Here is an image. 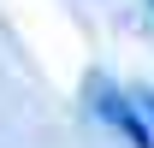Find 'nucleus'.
<instances>
[{
	"instance_id": "obj_2",
	"label": "nucleus",
	"mask_w": 154,
	"mask_h": 148,
	"mask_svg": "<svg viewBox=\"0 0 154 148\" xmlns=\"http://www.w3.org/2000/svg\"><path fill=\"white\" fill-rule=\"evenodd\" d=\"M142 107H148V119H154V95H142Z\"/></svg>"
},
{
	"instance_id": "obj_1",
	"label": "nucleus",
	"mask_w": 154,
	"mask_h": 148,
	"mask_svg": "<svg viewBox=\"0 0 154 148\" xmlns=\"http://www.w3.org/2000/svg\"><path fill=\"white\" fill-rule=\"evenodd\" d=\"M89 107H95V119H107L131 148H154V119H148V107H131V95L113 89L107 77L89 83Z\"/></svg>"
}]
</instances>
